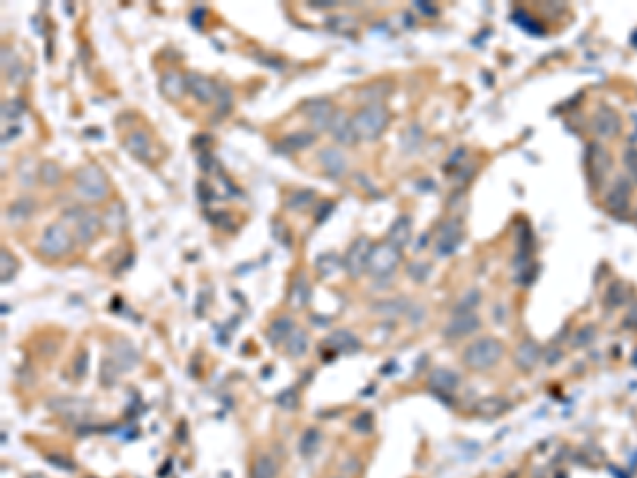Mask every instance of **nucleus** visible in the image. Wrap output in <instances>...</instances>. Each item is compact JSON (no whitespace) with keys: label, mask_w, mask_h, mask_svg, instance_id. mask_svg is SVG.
<instances>
[{"label":"nucleus","mask_w":637,"mask_h":478,"mask_svg":"<svg viewBox=\"0 0 637 478\" xmlns=\"http://www.w3.org/2000/svg\"><path fill=\"white\" fill-rule=\"evenodd\" d=\"M387 122H389V113L385 104L372 102L357 111V115L353 117V128L359 140H377L387 128Z\"/></svg>","instance_id":"1"},{"label":"nucleus","mask_w":637,"mask_h":478,"mask_svg":"<svg viewBox=\"0 0 637 478\" xmlns=\"http://www.w3.org/2000/svg\"><path fill=\"white\" fill-rule=\"evenodd\" d=\"M74 192L88 202H102L108 196V179L100 166L88 164L74 174Z\"/></svg>","instance_id":"2"},{"label":"nucleus","mask_w":637,"mask_h":478,"mask_svg":"<svg viewBox=\"0 0 637 478\" xmlns=\"http://www.w3.org/2000/svg\"><path fill=\"white\" fill-rule=\"evenodd\" d=\"M504 355V347L495 338H480L474 340L463 351V363L472 370H489Z\"/></svg>","instance_id":"3"},{"label":"nucleus","mask_w":637,"mask_h":478,"mask_svg":"<svg viewBox=\"0 0 637 478\" xmlns=\"http://www.w3.org/2000/svg\"><path fill=\"white\" fill-rule=\"evenodd\" d=\"M399 249L391 242H381L374 245L370 251V260H367V272L372 277H389L397 264H399Z\"/></svg>","instance_id":"4"},{"label":"nucleus","mask_w":637,"mask_h":478,"mask_svg":"<svg viewBox=\"0 0 637 478\" xmlns=\"http://www.w3.org/2000/svg\"><path fill=\"white\" fill-rule=\"evenodd\" d=\"M66 219H70V224L74 226V238L83 245L92 242L102 228L100 215L90 208H70L66 211Z\"/></svg>","instance_id":"5"},{"label":"nucleus","mask_w":637,"mask_h":478,"mask_svg":"<svg viewBox=\"0 0 637 478\" xmlns=\"http://www.w3.org/2000/svg\"><path fill=\"white\" fill-rule=\"evenodd\" d=\"M72 242L74 240H72V234L68 232V228L58 222V224H51L43 232V236L39 240V251L47 257H62L72 249Z\"/></svg>","instance_id":"6"},{"label":"nucleus","mask_w":637,"mask_h":478,"mask_svg":"<svg viewBox=\"0 0 637 478\" xmlns=\"http://www.w3.org/2000/svg\"><path fill=\"white\" fill-rule=\"evenodd\" d=\"M370 251H372V242H370L367 238H363V236L357 238V240L349 247V251H347V255H345V260H342V266H345V270H347L349 277L359 279V277L367 270Z\"/></svg>","instance_id":"7"},{"label":"nucleus","mask_w":637,"mask_h":478,"mask_svg":"<svg viewBox=\"0 0 637 478\" xmlns=\"http://www.w3.org/2000/svg\"><path fill=\"white\" fill-rule=\"evenodd\" d=\"M302 111H304L306 120L311 122V126L317 132H321V130H329V124H331L336 108L331 106V102L327 98H315V100H311L302 106Z\"/></svg>","instance_id":"8"},{"label":"nucleus","mask_w":637,"mask_h":478,"mask_svg":"<svg viewBox=\"0 0 637 478\" xmlns=\"http://www.w3.org/2000/svg\"><path fill=\"white\" fill-rule=\"evenodd\" d=\"M124 147L126 149L136 158V160H147V162H151L154 158H156V147H154V140H151V136H149L147 132H142V130H134V132H130L128 136H126V140H124Z\"/></svg>","instance_id":"9"},{"label":"nucleus","mask_w":637,"mask_h":478,"mask_svg":"<svg viewBox=\"0 0 637 478\" xmlns=\"http://www.w3.org/2000/svg\"><path fill=\"white\" fill-rule=\"evenodd\" d=\"M329 134L333 136L336 142L340 145H347V147H353L359 138L355 134V128H353V120L340 111V108H336V113L331 117V124H329Z\"/></svg>","instance_id":"10"},{"label":"nucleus","mask_w":637,"mask_h":478,"mask_svg":"<svg viewBox=\"0 0 637 478\" xmlns=\"http://www.w3.org/2000/svg\"><path fill=\"white\" fill-rule=\"evenodd\" d=\"M185 79H187V92L200 102H213L217 98L219 88L215 85L213 79L200 75V72H190V75H185Z\"/></svg>","instance_id":"11"},{"label":"nucleus","mask_w":637,"mask_h":478,"mask_svg":"<svg viewBox=\"0 0 637 478\" xmlns=\"http://www.w3.org/2000/svg\"><path fill=\"white\" fill-rule=\"evenodd\" d=\"M319 164L325 170V174L331 179H340L347 172V158L340 149H336V147H325V149H321Z\"/></svg>","instance_id":"12"},{"label":"nucleus","mask_w":637,"mask_h":478,"mask_svg":"<svg viewBox=\"0 0 637 478\" xmlns=\"http://www.w3.org/2000/svg\"><path fill=\"white\" fill-rule=\"evenodd\" d=\"M108 351H110L108 359L113 361L122 372L136 368V363H138V353H136V349H134L128 340H117V343H113Z\"/></svg>","instance_id":"13"},{"label":"nucleus","mask_w":637,"mask_h":478,"mask_svg":"<svg viewBox=\"0 0 637 478\" xmlns=\"http://www.w3.org/2000/svg\"><path fill=\"white\" fill-rule=\"evenodd\" d=\"M478 317L474 313H455V319L446 325L444 336L446 338H463L478 329Z\"/></svg>","instance_id":"14"},{"label":"nucleus","mask_w":637,"mask_h":478,"mask_svg":"<svg viewBox=\"0 0 637 478\" xmlns=\"http://www.w3.org/2000/svg\"><path fill=\"white\" fill-rule=\"evenodd\" d=\"M461 242V226L457 222H448L442 230H440V236L436 240V251L438 255H451L457 245Z\"/></svg>","instance_id":"15"},{"label":"nucleus","mask_w":637,"mask_h":478,"mask_svg":"<svg viewBox=\"0 0 637 478\" xmlns=\"http://www.w3.org/2000/svg\"><path fill=\"white\" fill-rule=\"evenodd\" d=\"M325 347L331 349L333 353H355L361 349V343L347 329H336L325 338Z\"/></svg>","instance_id":"16"},{"label":"nucleus","mask_w":637,"mask_h":478,"mask_svg":"<svg viewBox=\"0 0 637 478\" xmlns=\"http://www.w3.org/2000/svg\"><path fill=\"white\" fill-rule=\"evenodd\" d=\"M160 90L170 100H179L187 92V79L181 75L179 70H166L162 75V81H160Z\"/></svg>","instance_id":"17"},{"label":"nucleus","mask_w":637,"mask_h":478,"mask_svg":"<svg viewBox=\"0 0 637 478\" xmlns=\"http://www.w3.org/2000/svg\"><path fill=\"white\" fill-rule=\"evenodd\" d=\"M459 385V377L446 368H436V370L429 374V387L436 393H453Z\"/></svg>","instance_id":"18"},{"label":"nucleus","mask_w":637,"mask_h":478,"mask_svg":"<svg viewBox=\"0 0 637 478\" xmlns=\"http://www.w3.org/2000/svg\"><path fill=\"white\" fill-rule=\"evenodd\" d=\"M311 298V285H308V279L299 272L291 285V291H289V304L293 308H304L306 302Z\"/></svg>","instance_id":"19"},{"label":"nucleus","mask_w":637,"mask_h":478,"mask_svg":"<svg viewBox=\"0 0 637 478\" xmlns=\"http://www.w3.org/2000/svg\"><path fill=\"white\" fill-rule=\"evenodd\" d=\"M308 347H311V338H308V334H306V329H302V327H295L293 332L289 334L287 343H285L287 355H289V357H295V359L302 357V355H306Z\"/></svg>","instance_id":"20"},{"label":"nucleus","mask_w":637,"mask_h":478,"mask_svg":"<svg viewBox=\"0 0 637 478\" xmlns=\"http://www.w3.org/2000/svg\"><path fill=\"white\" fill-rule=\"evenodd\" d=\"M49 406H51L56 413L64 415V417H79V415H83V413L90 411V404H88V402H83V399H72V397L53 399V402L49 404Z\"/></svg>","instance_id":"21"},{"label":"nucleus","mask_w":637,"mask_h":478,"mask_svg":"<svg viewBox=\"0 0 637 478\" xmlns=\"http://www.w3.org/2000/svg\"><path fill=\"white\" fill-rule=\"evenodd\" d=\"M293 319L291 317H279L272 321V325L268 327V340L276 347L281 343H287L289 334L293 332Z\"/></svg>","instance_id":"22"},{"label":"nucleus","mask_w":637,"mask_h":478,"mask_svg":"<svg viewBox=\"0 0 637 478\" xmlns=\"http://www.w3.org/2000/svg\"><path fill=\"white\" fill-rule=\"evenodd\" d=\"M315 200H317V196H315L313 190H295L287 196L285 206L291 208V211H306L315 204Z\"/></svg>","instance_id":"23"},{"label":"nucleus","mask_w":637,"mask_h":478,"mask_svg":"<svg viewBox=\"0 0 637 478\" xmlns=\"http://www.w3.org/2000/svg\"><path fill=\"white\" fill-rule=\"evenodd\" d=\"M408 240H410V219L408 217H399V219H395V224L389 230L387 242H391L397 249H402Z\"/></svg>","instance_id":"24"},{"label":"nucleus","mask_w":637,"mask_h":478,"mask_svg":"<svg viewBox=\"0 0 637 478\" xmlns=\"http://www.w3.org/2000/svg\"><path fill=\"white\" fill-rule=\"evenodd\" d=\"M538 359H540V349L533 343H524L516 351V363L522 368V370H531V368L538 363Z\"/></svg>","instance_id":"25"},{"label":"nucleus","mask_w":637,"mask_h":478,"mask_svg":"<svg viewBox=\"0 0 637 478\" xmlns=\"http://www.w3.org/2000/svg\"><path fill=\"white\" fill-rule=\"evenodd\" d=\"M319 443H321V431H319L317 427H308V429L302 434V438H299L297 449H299V453H302L304 457H311V455L317 453Z\"/></svg>","instance_id":"26"},{"label":"nucleus","mask_w":637,"mask_h":478,"mask_svg":"<svg viewBox=\"0 0 637 478\" xmlns=\"http://www.w3.org/2000/svg\"><path fill=\"white\" fill-rule=\"evenodd\" d=\"M315 266H317L319 274L323 279H327V277H331V274H336V272L340 270L342 262H340V257L336 255V253H323V255H319V260H317Z\"/></svg>","instance_id":"27"},{"label":"nucleus","mask_w":637,"mask_h":478,"mask_svg":"<svg viewBox=\"0 0 637 478\" xmlns=\"http://www.w3.org/2000/svg\"><path fill=\"white\" fill-rule=\"evenodd\" d=\"M32 211H34V202L22 198V200L13 202V204L9 206V219H11V222H13L15 226H19V224H24L26 219L32 215Z\"/></svg>","instance_id":"28"},{"label":"nucleus","mask_w":637,"mask_h":478,"mask_svg":"<svg viewBox=\"0 0 637 478\" xmlns=\"http://www.w3.org/2000/svg\"><path fill=\"white\" fill-rule=\"evenodd\" d=\"M506 409H508V404L504 399H499V397H486V399H482L476 406L478 415H482V417H497Z\"/></svg>","instance_id":"29"},{"label":"nucleus","mask_w":637,"mask_h":478,"mask_svg":"<svg viewBox=\"0 0 637 478\" xmlns=\"http://www.w3.org/2000/svg\"><path fill=\"white\" fill-rule=\"evenodd\" d=\"M17 270H19V264L13 257V253L3 249V253H0V279H3V283L11 281L17 274Z\"/></svg>","instance_id":"30"},{"label":"nucleus","mask_w":637,"mask_h":478,"mask_svg":"<svg viewBox=\"0 0 637 478\" xmlns=\"http://www.w3.org/2000/svg\"><path fill=\"white\" fill-rule=\"evenodd\" d=\"M315 142V134L313 132H297V134H289L287 138H283V147L289 151L295 149H306Z\"/></svg>","instance_id":"31"},{"label":"nucleus","mask_w":637,"mask_h":478,"mask_svg":"<svg viewBox=\"0 0 637 478\" xmlns=\"http://www.w3.org/2000/svg\"><path fill=\"white\" fill-rule=\"evenodd\" d=\"M327 28L336 34H353L357 30V22L349 15H333L327 19Z\"/></svg>","instance_id":"32"},{"label":"nucleus","mask_w":637,"mask_h":478,"mask_svg":"<svg viewBox=\"0 0 637 478\" xmlns=\"http://www.w3.org/2000/svg\"><path fill=\"white\" fill-rule=\"evenodd\" d=\"M253 478H276V463L270 457H259L253 463Z\"/></svg>","instance_id":"33"},{"label":"nucleus","mask_w":637,"mask_h":478,"mask_svg":"<svg viewBox=\"0 0 637 478\" xmlns=\"http://www.w3.org/2000/svg\"><path fill=\"white\" fill-rule=\"evenodd\" d=\"M119 372H122L119 368L106 357V359L102 361V368H100V381H102V385H106V387L115 385L117 379H119Z\"/></svg>","instance_id":"34"},{"label":"nucleus","mask_w":637,"mask_h":478,"mask_svg":"<svg viewBox=\"0 0 637 478\" xmlns=\"http://www.w3.org/2000/svg\"><path fill=\"white\" fill-rule=\"evenodd\" d=\"M39 176L43 179V183H47V186H56V183L62 179V170L53 162H43L41 168H39Z\"/></svg>","instance_id":"35"},{"label":"nucleus","mask_w":637,"mask_h":478,"mask_svg":"<svg viewBox=\"0 0 637 478\" xmlns=\"http://www.w3.org/2000/svg\"><path fill=\"white\" fill-rule=\"evenodd\" d=\"M297 402H299V397H297V393L293 389H285L283 393L276 395V404L283 411H287V413H293L297 409Z\"/></svg>","instance_id":"36"},{"label":"nucleus","mask_w":637,"mask_h":478,"mask_svg":"<svg viewBox=\"0 0 637 478\" xmlns=\"http://www.w3.org/2000/svg\"><path fill=\"white\" fill-rule=\"evenodd\" d=\"M24 113V104H22V100H7L5 104H3V120L7 122H13V120H17L19 115Z\"/></svg>","instance_id":"37"},{"label":"nucleus","mask_w":637,"mask_h":478,"mask_svg":"<svg viewBox=\"0 0 637 478\" xmlns=\"http://www.w3.org/2000/svg\"><path fill=\"white\" fill-rule=\"evenodd\" d=\"M372 427H374V419H372L370 413H359V415L353 419V429H355L357 434H370Z\"/></svg>","instance_id":"38"},{"label":"nucleus","mask_w":637,"mask_h":478,"mask_svg":"<svg viewBox=\"0 0 637 478\" xmlns=\"http://www.w3.org/2000/svg\"><path fill=\"white\" fill-rule=\"evenodd\" d=\"M3 68H5V72L9 75V79H13V72H17L22 66H19V62H17V58H15V53L11 51V49H3Z\"/></svg>","instance_id":"39"},{"label":"nucleus","mask_w":637,"mask_h":478,"mask_svg":"<svg viewBox=\"0 0 637 478\" xmlns=\"http://www.w3.org/2000/svg\"><path fill=\"white\" fill-rule=\"evenodd\" d=\"M406 302L404 300H389V302H381V304H377V311L379 313H383V315H399V313H404L406 308Z\"/></svg>","instance_id":"40"},{"label":"nucleus","mask_w":637,"mask_h":478,"mask_svg":"<svg viewBox=\"0 0 637 478\" xmlns=\"http://www.w3.org/2000/svg\"><path fill=\"white\" fill-rule=\"evenodd\" d=\"M47 461H49L51 465H56V468L66 470V472H72V470H74V463H72L68 457H64V455H47Z\"/></svg>","instance_id":"41"},{"label":"nucleus","mask_w":637,"mask_h":478,"mask_svg":"<svg viewBox=\"0 0 637 478\" xmlns=\"http://www.w3.org/2000/svg\"><path fill=\"white\" fill-rule=\"evenodd\" d=\"M85 370H88V353H81L77 359H74V374H77L79 379H83Z\"/></svg>","instance_id":"42"},{"label":"nucleus","mask_w":637,"mask_h":478,"mask_svg":"<svg viewBox=\"0 0 637 478\" xmlns=\"http://www.w3.org/2000/svg\"><path fill=\"white\" fill-rule=\"evenodd\" d=\"M333 206H336L333 202H323V204L317 208V222H319V224H321V222H325V217H327V215L333 211Z\"/></svg>","instance_id":"43"},{"label":"nucleus","mask_w":637,"mask_h":478,"mask_svg":"<svg viewBox=\"0 0 637 478\" xmlns=\"http://www.w3.org/2000/svg\"><path fill=\"white\" fill-rule=\"evenodd\" d=\"M313 7L315 9H327V7H333V3H329V0H317V3H313Z\"/></svg>","instance_id":"44"},{"label":"nucleus","mask_w":637,"mask_h":478,"mask_svg":"<svg viewBox=\"0 0 637 478\" xmlns=\"http://www.w3.org/2000/svg\"><path fill=\"white\" fill-rule=\"evenodd\" d=\"M28 478H47V476H41V474H32V476H28Z\"/></svg>","instance_id":"45"}]
</instances>
